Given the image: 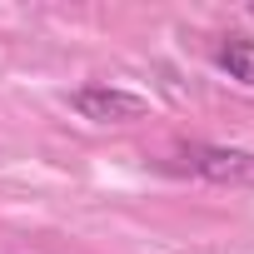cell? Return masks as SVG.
I'll return each instance as SVG.
<instances>
[{"label": "cell", "instance_id": "obj_1", "mask_svg": "<svg viewBox=\"0 0 254 254\" xmlns=\"http://www.w3.org/2000/svg\"><path fill=\"white\" fill-rule=\"evenodd\" d=\"M70 110L95 125H130V120H145L150 100L135 90H120V85H80L70 95Z\"/></svg>", "mask_w": 254, "mask_h": 254}, {"label": "cell", "instance_id": "obj_2", "mask_svg": "<svg viewBox=\"0 0 254 254\" xmlns=\"http://www.w3.org/2000/svg\"><path fill=\"white\" fill-rule=\"evenodd\" d=\"M180 160H185V170H194L199 180H214V185H254V155H249V150L190 145Z\"/></svg>", "mask_w": 254, "mask_h": 254}, {"label": "cell", "instance_id": "obj_3", "mask_svg": "<svg viewBox=\"0 0 254 254\" xmlns=\"http://www.w3.org/2000/svg\"><path fill=\"white\" fill-rule=\"evenodd\" d=\"M214 65L229 70V80L254 85V40H249V35H224L219 50H214Z\"/></svg>", "mask_w": 254, "mask_h": 254}]
</instances>
